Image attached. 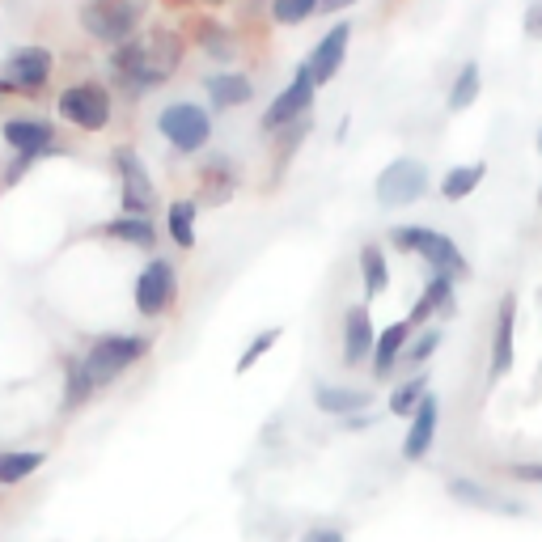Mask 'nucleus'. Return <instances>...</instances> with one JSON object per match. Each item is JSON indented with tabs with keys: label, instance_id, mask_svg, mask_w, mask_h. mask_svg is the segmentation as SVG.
Here are the masks:
<instances>
[{
	"label": "nucleus",
	"instance_id": "nucleus-16",
	"mask_svg": "<svg viewBox=\"0 0 542 542\" xmlns=\"http://www.w3.org/2000/svg\"><path fill=\"white\" fill-rule=\"evenodd\" d=\"M195 183H200V200L208 208H221V204L233 200V191H238V170H233L229 157H208L200 166V174H195Z\"/></svg>",
	"mask_w": 542,
	"mask_h": 542
},
{
	"label": "nucleus",
	"instance_id": "nucleus-25",
	"mask_svg": "<svg viewBox=\"0 0 542 542\" xmlns=\"http://www.w3.org/2000/svg\"><path fill=\"white\" fill-rule=\"evenodd\" d=\"M43 462H47L43 449H5V454H0V487L26 483Z\"/></svg>",
	"mask_w": 542,
	"mask_h": 542
},
{
	"label": "nucleus",
	"instance_id": "nucleus-28",
	"mask_svg": "<svg viewBox=\"0 0 542 542\" xmlns=\"http://www.w3.org/2000/svg\"><path fill=\"white\" fill-rule=\"evenodd\" d=\"M195 43H200L208 56L221 60V64H229L233 56H238V34L225 30V26H216V22H208V17H204L200 26H195Z\"/></svg>",
	"mask_w": 542,
	"mask_h": 542
},
{
	"label": "nucleus",
	"instance_id": "nucleus-32",
	"mask_svg": "<svg viewBox=\"0 0 542 542\" xmlns=\"http://www.w3.org/2000/svg\"><path fill=\"white\" fill-rule=\"evenodd\" d=\"M441 339H445V335H441V327H424L420 335H411V339H407V352H403V360H407V365H415V369L428 365V360L437 356Z\"/></svg>",
	"mask_w": 542,
	"mask_h": 542
},
{
	"label": "nucleus",
	"instance_id": "nucleus-37",
	"mask_svg": "<svg viewBox=\"0 0 542 542\" xmlns=\"http://www.w3.org/2000/svg\"><path fill=\"white\" fill-rule=\"evenodd\" d=\"M509 475L521 479V483H542V462H517Z\"/></svg>",
	"mask_w": 542,
	"mask_h": 542
},
{
	"label": "nucleus",
	"instance_id": "nucleus-38",
	"mask_svg": "<svg viewBox=\"0 0 542 542\" xmlns=\"http://www.w3.org/2000/svg\"><path fill=\"white\" fill-rule=\"evenodd\" d=\"M34 166V157H13V166H9V174H5V183H17L26 170Z\"/></svg>",
	"mask_w": 542,
	"mask_h": 542
},
{
	"label": "nucleus",
	"instance_id": "nucleus-24",
	"mask_svg": "<svg viewBox=\"0 0 542 542\" xmlns=\"http://www.w3.org/2000/svg\"><path fill=\"white\" fill-rule=\"evenodd\" d=\"M360 284H365V297H382L390 288V263H386V250L377 242L360 246Z\"/></svg>",
	"mask_w": 542,
	"mask_h": 542
},
{
	"label": "nucleus",
	"instance_id": "nucleus-8",
	"mask_svg": "<svg viewBox=\"0 0 542 542\" xmlns=\"http://www.w3.org/2000/svg\"><path fill=\"white\" fill-rule=\"evenodd\" d=\"M314 94H318V85L310 81V72L305 68H297V77L288 81L276 98H271V106L263 111V119H259V128L267 132V136H276V132H284L288 123H297V119H310V106H314Z\"/></svg>",
	"mask_w": 542,
	"mask_h": 542
},
{
	"label": "nucleus",
	"instance_id": "nucleus-17",
	"mask_svg": "<svg viewBox=\"0 0 542 542\" xmlns=\"http://www.w3.org/2000/svg\"><path fill=\"white\" fill-rule=\"evenodd\" d=\"M432 314H441V318H454V314H458V293H454V280L432 276V280L424 284L420 301H415V305H411V314H407L411 331H420Z\"/></svg>",
	"mask_w": 542,
	"mask_h": 542
},
{
	"label": "nucleus",
	"instance_id": "nucleus-30",
	"mask_svg": "<svg viewBox=\"0 0 542 542\" xmlns=\"http://www.w3.org/2000/svg\"><path fill=\"white\" fill-rule=\"evenodd\" d=\"M89 394H94V382H89L81 356H68L64 360V411H77Z\"/></svg>",
	"mask_w": 542,
	"mask_h": 542
},
{
	"label": "nucleus",
	"instance_id": "nucleus-13",
	"mask_svg": "<svg viewBox=\"0 0 542 542\" xmlns=\"http://www.w3.org/2000/svg\"><path fill=\"white\" fill-rule=\"evenodd\" d=\"M0 136H5V144L17 153V157H47L56 153V128H51L47 119H5V128H0Z\"/></svg>",
	"mask_w": 542,
	"mask_h": 542
},
{
	"label": "nucleus",
	"instance_id": "nucleus-5",
	"mask_svg": "<svg viewBox=\"0 0 542 542\" xmlns=\"http://www.w3.org/2000/svg\"><path fill=\"white\" fill-rule=\"evenodd\" d=\"M424 191H428V170L415 157H394L373 183V195L382 208H407L415 200H424Z\"/></svg>",
	"mask_w": 542,
	"mask_h": 542
},
{
	"label": "nucleus",
	"instance_id": "nucleus-22",
	"mask_svg": "<svg viewBox=\"0 0 542 542\" xmlns=\"http://www.w3.org/2000/svg\"><path fill=\"white\" fill-rule=\"evenodd\" d=\"M314 407L327 411V415H339V420H348V415H360L365 407H373V394L356 390V386H318L314 390Z\"/></svg>",
	"mask_w": 542,
	"mask_h": 542
},
{
	"label": "nucleus",
	"instance_id": "nucleus-39",
	"mask_svg": "<svg viewBox=\"0 0 542 542\" xmlns=\"http://www.w3.org/2000/svg\"><path fill=\"white\" fill-rule=\"evenodd\" d=\"M301 542H348V538H343L339 530H310V534H305Z\"/></svg>",
	"mask_w": 542,
	"mask_h": 542
},
{
	"label": "nucleus",
	"instance_id": "nucleus-21",
	"mask_svg": "<svg viewBox=\"0 0 542 542\" xmlns=\"http://www.w3.org/2000/svg\"><path fill=\"white\" fill-rule=\"evenodd\" d=\"M513 331H517V293H504L496 305V339H492V377L513 369Z\"/></svg>",
	"mask_w": 542,
	"mask_h": 542
},
{
	"label": "nucleus",
	"instance_id": "nucleus-44",
	"mask_svg": "<svg viewBox=\"0 0 542 542\" xmlns=\"http://www.w3.org/2000/svg\"><path fill=\"white\" fill-rule=\"evenodd\" d=\"M538 204H542V187H538Z\"/></svg>",
	"mask_w": 542,
	"mask_h": 542
},
{
	"label": "nucleus",
	"instance_id": "nucleus-31",
	"mask_svg": "<svg viewBox=\"0 0 542 542\" xmlns=\"http://www.w3.org/2000/svg\"><path fill=\"white\" fill-rule=\"evenodd\" d=\"M424 394H428V373L407 377V382H403V386H394V394H390V415H399V420H411Z\"/></svg>",
	"mask_w": 542,
	"mask_h": 542
},
{
	"label": "nucleus",
	"instance_id": "nucleus-42",
	"mask_svg": "<svg viewBox=\"0 0 542 542\" xmlns=\"http://www.w3.org/2000/svg\"><path fill=\"white\" fill-rule=\"evenodd\" d=\"M204 5H225V0H204Z\"/></svg>",
	"mask_w": 542,
	"mask_h": 542
},
{
	"label": "nucleus",
	"instance_id": "nucleus-26",
	"mask_svg": "<svg viewBox=\"0 0 542 542\" xmlns=\"http://www.w3.org/2000/svg\"><path fill=\"white\" fill-rule=\"evenodd\" d=\"M487 178V161H471V166H454L445 178H441V195L449 204H458V200H466V195H475L479 191V183Z\"/></svg>",
	"mask_w": 542,
	"mask_h": 542
},
{
	"label": "nucleus",
	"instance_id": "nucleus-15",
	"mask_svg": "<svg viewBox=\"0 0 542 542\" xmlns=\"http://www.w3.org/2000/svg\"><path fill=\"white\" fill-rule=\"evenodd\" d=\"M373 318H369V305H352L348 314H343V365L356 369L365 365V360L373 356Z\"/></svg>",
	"mask_w": 542,
	"mask_h": 542
},
{
	"label": "nucleus",
	"instance_id": "nucleus-2",
	"mask_svg": "<svg viewBox=\"0 0 542 542\" xmlns=\"http://www.w3.org/2000/svg\"><path fill=\"white\" fill-rule=\"evenodd\" d=\"M144 9H149V0H85L77 22L94 43L119 47V43L136 39V26H140Z\"/></svg>",
	"mask_w": 542,
	"mask_h": 542
},
{
	"label": "nucleus",
	"instance_id": "nucleus-36",
	"mask_svg": "<svg viewBox=\"0 0 542 542\" xmlns=\"http://www.w3.org/2000/svg\"><path fill=\"white\" fill-rule=\"evenodd\" d=\"M521 30H526L530 39H542V0H534V5L526 9V17H521Z\"/></svg>",
	"mask_w": 542,
	"mask_h": 542
},
{
	"label": "nucleus",
	"instance_id": "nucleus-43",
	"mask_svg": "<svg viewBox=\"0 0 542 542\" xmlns=\"http://www.w3.org/2000/svg\"><path fill=\"white\" fill-rule=\"evenodd\" d=\"M538 157H542V132H538Z\"/></svg>",
	"mask_w": 542,
	"mask_h": 542
},
{
	"label": "nucleus",
	"instance_id": "nucleus-6",
	"mask_svg": "<svg viewBox=\"0 0 542 542\" xmlns=\"http://www.w3.org/2000/svg\"><path fill=\"white\" fill-rule=\"evenodd\" d=\"M51 72H56V56H51L47 47H39V43H26V47L9 51L5 72H0V77L13 85V94L34 98V94H43V89H47Z\"/></svg>",
	"mask_w": 542,
	"mask_h": 542
},
{
	"label": "nucleus",
	"instance_id": "nucleus-29",
	"mask_svg": "<svg viewBox=\"0 0 542 542\" xmlns=\"http://www.w3.org/2000/svg\"><path fill=\"white\" fill-rule=\"evenodd\" d=\"M479 89H483V72H479V64L471 60V64H462V68H458L454 85H449L445 106H449V111H466V106H475Z\"/></svg>",
	"mask_w": 542,
	"mask_h": 542
},
{
	"label": "nucleus",
	"instance_id": "nucleus-35",
	"mask_svg": "<svg viewBox=\"0 0 542 542\" xmlns=\"http://www.w3.org/2000/svg\"><path fill=\"white\" fill-rule=\"evenodd\" d=\"M276 339H280V327H271V331H259L255 339H250L246 343V352L238 356V373H246V369H255L259 365V360L271 352V348H276Z\"/></svg>",
	"mask_w": 542,
	"mask_h": 542
},
{
	"label": "nucleus",
	"instance_id": "nucleus-27",
	"mask_svg": "<svg viewBox=\"0 0 542 542\" xmlns=\"http://www.w3.org/2000/svg\"><path fill=\"white\" fill-rule=\"evenodd\" d=\"M195 216H200V204L195 200H174L166 208V229L178 250H191L195 246Z\"/></svg>",
	"mask_w": 542,
	"mask_h": 542
},
{
	"label": "nucleus",
	"instance_id": "nucleus-11",
	"mask_svg": "<svg viewBox=\"0 0 542 542\" xmlns=\"http://www.w3.org/2000/svg\"><path fill=\"white\" fill-rule=\"evenodd\" d=\"M348 47H352V26H348V22L331 26V30L318 39V47L310 51V60L301 64L305 72H310V81H314L318 89H322V85H331V81L339 77L343 60H348Z\"/></svg>",
	"mask_w": 542,
	"mask_h": 542
},
{
	"label": "nucleus",
	"instance_id": "nucleus-34",
	"mask_svg": "<svg viewBox=\"0 0 542 542\" xmlns=\"http://www.w3.org/2000/svg\"><path fill=\"white\" fill-rule=\"evenodd\" d=\"M445 492L454 500H462V504H471V509H492V504H496V496L487 492L483 483H475V479H449Z\"/></svg>",
	"mask_w": 542,
	"mask_h": 542
},
{
	"label": "nucleus",
	"instance_id": "nucleus-19",
	"mask_svg": "<svg viewBox=\"0 0 542 542\" xmlns=\"http://www.w3.org/2000/svg\"><path fill=\"white\" fill-rule=\"evenodd\" d=\"M144 51H149V68L157 72L161 81H170L174 72H178V64H183L187 43H183V34H178V30L157 26V30L144 34Z\"/></svg>",
	"mask_w": 542,
	"mask_h": 542
},
{
	"label": "nucleus",
	"instance_id": "nucleus-20",
	"mask_svg": "<svg viewBox=\"0 0 542 542\" xmlns=\"http://www.w3.org/2000/svg\"><path fill=\"white\" fill-rule=\"evenodd\" d=\"M415 331H411V322L407 318H399V322H390L386 331H377V339H373V377L377 382H386V377L394 373V365L403 360V352H407V339H411Z\"/></svg>",
	"mask_w": 542,
	"mask_h": 542
},
{
	"label": "nucleus",
	"instance_id": "nucleus-23",
	"mask_svg": "<svg viewBox=\"0 0 542 542\" xmlns=\"http://www.w3.org/2000/svg\"><path fill=\"white\" fill-rule=\"evenodd\" d=\"M102 233H106V238H115V242H123V246H140V250L157 246V229H153L149 216H128V212H123V216H115V221H106Z\"/></svg>",
	"mask_w": 542,
	"mask_h": 542
},
{
	"label": "nucleus",
	"instance_id": "nucleus-40",
	"mask_svg": "<svg viewBox=\"0 0 542 542\" xmlns=\"http://www.w3.org/2000/svg\"><path fill=\"white\" fill-rule=\"evenodd\" d=\"M356 0H318V13H339V9H352Z\"/></svg>",
	"mask_w": 542,
	"mask_h": 542
},
{
	"label": "nucleus",
	"instance_id": "nucleus-33",
	"mask_svg": "<svg viewBox=\"0 0 542 542\" xmlns=\"http://www.w3.org/2000/svg\"><path fill=\"white\" fill-rule=\"evenodd\" d=\"M318 13V0H271V22L276 26H301Z\"/></svg>",
	"mask_w": 542,
	"mask_h": 542
},
{
	"label": "nucleus",
	"instance_id": "nucleus-18",
	"mask_svg": "<svg viewBox=\"0 0 542 542\" xmlns=\"http://www.w3.org/2000/svg\"><path fill=\"white\" fill-rule=\"evenodd\" d=\"M204 94L212 98L216 111H233V106L255 102V81H250L246 72H238V68H229V72H208V77H204Z\"/></svg>",
	"mask_w": 542,
	"mask_h": 542
},
{
	"label": "nucleus",
	"instance_id": "nucleus-7",
	"mask_svg": "<svg viewBox=\"0 0 542 542\" xmlns=\"http://www.w3.org/2000/svg\"><path fill=\"white\" fill-rule=\"evenodd\" d=\"M115 170H119V204L128 216H149L157 208V187L149 170H144V161L136 149H115Z\"/></svg>",
	"mask_w": 542,
	"mask_h": 542
},
{
	"label": "nucleus",
	"instance_id": "nucleus-3",
	"mask_svg": "<svg viewBox=\"0 0 542 542\" xmlns=\"http://www.w3.org/2000/svg\"><path fill=\"white\" fill-rule=\"evenodd\" d=\"M157 132L166 136L174 153L195 157V153H204L212 140V115L200 102H166L157 111Z\"/></svg>",
	"mask_w": 542,
	"mask_h": 542
},
{
	"label": "nucleus",
	"instance_id": "nucleus-10",
	"mask_svg": "<svg viewBox=\"0 0 542 542\" xmlns=\"http://www.w3.org/2000/svg\"><path fill=\"white\" fill-rule=\"evenodd\" d=\"M111 77H115V85L128 98H140L144 89H157L161 85V77L149 68V51H144L140 34H136V39H128V43L111 47Z\"/></svg>",
	"mask_w": 542,
	"mask_h": 542
},
{
	"label": "nucleus",
	"instance_id": "nucleus-12",
	"mask_svg": "<svg viewBox=\"0 0 542 542\" xmlns=\"http://www.w3.org/2000/svg\"><path fill=\"white\" fill-rule=\"evenodd\" d=\"M415 255L432 267V276H445V280H466L471 276V263H466L458 242L449 238V233H441V229H420Z\"/></svg>",
	"mask_w": 542,
	"mask_h": 542
},
{
	"label": "nucleus",
	"instance_id": "nucleus-9",
	"mask_svg": "<svg viewBox=\"0 0 542 542\" xmlns=\"http://www.w3.org/2000/svg\"><path fill=\"white\" fill-rule=\"evenodd\" d=\"M178 297V267L170 259H149L136 276V310L144 318H161Z\"/></svg>",
	"mask_w": 542,
	"mask_h": 542
},
{
	"label": "nucleus",
	"instance_id": "nucleus-1",
	"mask_svg": "<svg viewBox=\"0 0 542 542\" xmlns=\"http://www.w3.org/2000/svg\"><path fill=\"white\" fill-rule=\"evenodd\" d=\"M149 352H153L149 335H102V339L89 343V352L81 356V365H85L89 382H94V390H98V386L119 382V377L128 373L132 365H140Z\"/></svg>",
	"mask_w": 542,
	"mask_h": 542
},
{
	"label": "nucleus",
	"instance_id": "nucleus-14",
	"mask_svg": "<svg viewBox=\"0 0 542 542\" xmlns=\"http://www.w3.org/2000/svg\"><path fill=\"white\" fill-rule=\"evenodd\" d=\"M437 424H441V403L432 399V394H424L420 407H415L411 424H407V437H403V458L407 462H424L432 441H437Z\"/></svg>",
	"mask_w": 542,
	"mask_h": 542
},
{
	"label": "nucleus",
	"instance_id": "nucleus-41",
	"mask_svg": "<svg viewBox=\"0 0 542 542\" xmlns=\"http://www.w3.org/2000/svg\"><path fill=\"white\" fill-rule=\"evenodd\" d=\"M5 94H13V85H9L5 77H0V98H5Z\"/></svg>",
	"mask_w": 542,
	"mask_h": 542
},
{
	"label": "nucleus",
	"instance_id": "nucleus-4",
	"mask_svg": "<svg viewBox=\"0 0 542 542\" xmlns=\"http://www.w3.org/2000/svg\"><path fill=\"white\" fill-rule=\"evenodd\" d=\"M56 111H60L64 123H72V128L102 132V128H111L115 102H111V89H106L102 81H81V85H68L56 98Z\"/></svg>",
	"mask_w": 542,
	"mask_h": 542
}]
</instances>
